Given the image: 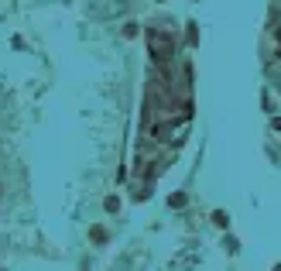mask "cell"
<instances>
[{
  "mask_svg": "<svg viewBox=\"0 0 281 271\" xmlns=\"http://www.w3.org/2000/svg\"><path fill=\"white\" fill-rule=\"evenodd\" d=\"M185 41H189V48H196V45H199V31H196V24H192V21L185 24Z\"/></svg>",
  "mask_w": 281,
  "mask_h": 271,
  "instance_id": "cell-8",
  "label": "cell"
},
{
  "mask_svg": "<svg viewBox=\"0 0 281 271\" xmlns=\"http://www.w3.org/2000/svg\"><path fill=\"white\" fill-rule=\"evenodd\" d=\"M223 251L230 254V257H237V254H240V240H237V237H233L230 230L223 233Z\"/></svg>",
  "mask_w": 281,
  "mask_h": 271,
  "instance_id": "cell-5",
  "label": "cell"
},
{
  "mask_svg": "<svg viewBox=\"0 0 281 271\" xmlns=\"http://www.w3.org/2000/svg\"><path fill=\"white\" fill-rule=\"evenodd\" d=\"M168 206H171V210H185V206H189V196L185 193H171L168 196Z\"/></svg>",
  "mask_w": 281,
  "mask_h": 271,
  "instance_id": "cell-7",
  "label": "cell"
},
{
  "mask_svg": "<svg viewBox=\"0 0 281 271\" xmlns=\"http://www.w3.org/2000/svg\"><path fill=\"white\" fill-rule=\"evenodd\" d=\"M120 35H124V38H127V41H134V38H137V35H141V24H137V21H127V24L120 28Z\"/></svg>",
  "mask_w": 281,
  "mask_h": 271,
  "instance_id": "cell-6",
  "label": "cell"
},
{
  "mask_svg": "<svg viewBox=\"0 0 281 271\" xmlns=\"http://www.w3.org/2000/svg\"><path fill=\"white\" fill-rule=\"evenodd\" d=\"M120 210H124V199H120V193H110L107 199H103V213H107V216H117Z\"/></svg>",
  "mask_w": 281,
  "mask_h": 271,
  "instance_id": "cell-2",
  "label": "cell"
},
{
  "mask_svg": "<svg viewBox=\"0 0 281 271\" xmlns=\"http://www.w3.org/2000/svg\"><path fill=\"white\" fill-rule=\"evenodd\" d=\"M89 240H93L96 247H107V244H110V230L96 223V227H89Z\"/></svg>",
  "mask_w": 281,
  "mask_h": 271,
  "instance_id": "cell-3",
  "label": "cell"
},
{
  "mask_svg": "<svg viewBox=\"0 0 281 271\" xmlns=\"http://www.w3.org/2000/svg\"><path fill=\"white\" fill-rule=\"evenodd\" d=\"M209 220H213V227H220V230H230V213H226V210H213V213H209Z\"/></svg>",
  "mask_w": 281,
  "mask_h": 271,
  "instance_id": "cell-4",
  "label": "cell"
},
{
  "mask_svg": "<svg viewBox=\"0 0 281 271\" xmlns=\"http://www.w3.org/2000/svg\"><path fill=\"white\" fill-rule=\"evenodd\" d=\"M274 271H281V264H274Z\"/></svg>",
  "mask_w": 281,
  "mask_h": 271,
  "instance_id": "cell-9",
  "label": "cell"
},
{
  "mask_svg": "<svg viewBox=\"0 0 281 271\" xmlns=\"http://www.w3.org/2000/svg\"><path fill=\"white\" fill-rule=\"evenodd\" d=\"M0 271H7V268H0Z\"/></svg>",
  "mask_w": 281,
  "mask_h": 271,
  "instance_id": "cell-10",
  "label": "cell"
},
{
  "mask_svg": "<svg viewBox=\"0 0 281 271\" xmlns=\"http://www.w3.org/2000/svg\"><path fill=\"white\" fill-rule=\"evenodd\" d=\"M148 52L154 65H168L175 62V52H178V28H154L148 24Z\"/></svg>",
  "mask_w": 281,
  "mask_h": 271,
  "instance_id": "cell-1",
  "label": "cell"
}]
</instances>
